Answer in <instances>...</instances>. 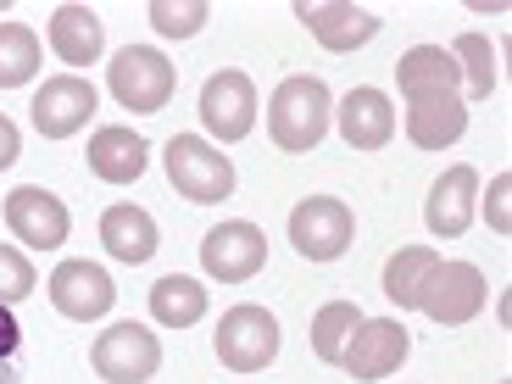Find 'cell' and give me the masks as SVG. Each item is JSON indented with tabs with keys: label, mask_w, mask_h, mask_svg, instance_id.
Wrapping results in <instances>:
<instances>
[{
	"label": "cell",
	"mask_w": 512,
	"mask_h": 384,
	"mask_svg": "<svg viewBox=\"0 0 512 384\" xmlns=\"http://www.w3.org/2000/svg\"><path fill=\"white\" fill-rule=\"evenodd\" d=\"M151 318L167 323V329H190V323L206 318V284L184 279V273H167L151 290Z\"/></svg>",
	"instance_id": "7402d4cb"
},
{
	"label": "cell",
	"mask_w": 512,
	"mask_h": 384,
	"mask_svg": "<svg viewBox=\"0 0 512 384\" xmlns=\"http://www.w3.org/2000/svg\"><path fill=\"white\" fill-rule=\"evenodd\" d=\"M90 368L106 384H151L162 373V340H156L145 323H112L90 346Z\"/></svg>",
	"instance_id": "8992f818"
},
{
	"label": "cell",
	"mask_w": 512,
	"mask_h": 384,
	"mask_svg": "<svg viewBox=\"0 0 512 384\" xmlns=\"http://www.w3.org/2000/svg\"><path fill=\"white\" fill-rule=\"evenodd\" d=\"M39 56H45V45H39L34 28L28 23H0V90L28 84V78L39 73Z\"/></svg>",
	"instance_id": "cb8c5ba5"
},
{
	"label": "cell",
	"mask_w": 512,
	"mask_h": 384,
	"mask_svg": "<svg viewBox=\"0 0 512 384\" xmlns=\"http://www.w3.org/2000/svg\"><path fill=\"white\" fill-rule=\"evenodd\" d=\"M162 162H167V184H173L184 201L218 206L234 195V162L212 140H201V134H173Z\"/></svg>",
	"instance_id": "7a4b0ae2"
},
{
	"label": "cell",
	"mask_w": 512,
	"mask_h": 384,
	"mask_svg": "<svg viewBox=\"0 0 512 384\" xmlns=\"http://www.w3.org/2000/svg\"><path fill=\"white\" fill-rule=\"evenodd\" d=\"M407 357H412L407 323H396V318H362L357 329H351L346 351H340V368H346L357 384H379V379H390Z\"/></svg>",
	"instance_id": "ba28073f"
},
{
	"label": "cell",
	"mask_w": 512,
	"mask_h": 384,
	"mask_svg": "<svg viewBox=\"0 0 512 384\" xmlns=\"http://www.w3.org/2000/svg\"><path fill=\"white\" fill-rule=\"evenodd\" d=\"M6 223H12V234L28 251H62L67 234H73L67 206L56 201L51 190H39V184H17V190L6 195Z\"/></svg>",
	"instance_id": "7c38bea8"
},
{
	"label": "cell",
	"mask_w": 512,
	"mask_h": 384,
	"mask_svg": "<svg viewBox=\"0 0 512 384\" xmlns=\"http://www.w3.org/2000/svg\"><path fill=\"white\" fill-rule=\"evenodd\" d=\"M351 240H357V212L340 195H307L290 212V245L307 262H334L351 251Z\"/></svg>",
	"instance_id": "277c9868"
},
{
	"label": "cell",
	"mask_w": 512,
	"mask_h": 384,
	"mask_svg": "<svg viewBox=\"0 0 512 384\" xmlns=\"http://www.w3.org/2000/svg\"><path fill=\"white\" fill-rule=\"evenodd\" d=\"M212 346H218V362L229 373H262L273 357H279V318H273L268 307L240 301V307L223 312Z\"/></svg>",
	"instance_id": "5b68a950"
},
{
	"label": "cell",
	"mask_w": 512,
	"mask_h": 384,
	"mask_svg": "<svg viewBox=\"0 0 512 384\" xmlns=\"http://www.w3.org/2000/svg\"><path fill=\"white\" fill-rule=\"evenodd\" d=\"M396 84H401V95L462 90V73H457V62H451L446 45H412V51H401V62H396Z\"/></svg>",
	"instance_id": "44dd1931"
},
{
	"label": "cell",
	"mask_w": 512,
	"mask_h": 384,
	"mask_svg": "<svg viewBox=\"0 0 512 384\" xmlns=\"http://www.w3.org/2000/svg\"><path fill=\"white\" fill-rule=\"evenodd\" d=\"M507 201H512V173H496V179H490V201H485V218H490V229H496V234H512Z\"/></svg>",
	"instance_id": "f1b7e54d"
},
{
	"label": "cell",
	"mask_w": 512,
	"mask_h": 384,
	"mask_svg": "<svg viewBox=\"0 0 512 384\" xmlns=\"http://www.w3.org/2000/svg\"><path fill=\"white\" fill-rule=\"evenodd\" d=\"M295 17H301V23L312 28V39L334 56L357 51V45H368V39L379 34V17L362 12V6H346V0H301Z\"/></svg>",
	"instance_id": "e0dca14e"
},
{
	"label": "cell",
	"mask_w": 512,
	"mask_h": 384,
	"mask_svg": "<svg viewBox=\"0 0 512 384\" xmlns=\"http://www.w3.org/2000/svg\"><path fill=\"white\" fill-rule=\"evenodd\" d=\"M474 206H479V173L468 162H457L435 179V190L423 201V223H429V234H440V240H462L468 223H474Z\"/></svg>",
	"instance_id": "2e32d148"
},
{
	"label": "cell",
	"mask_w": 512,
	"mask_h": 384,
	"mask_svg": "<svg viewBox=\"0 0 512 384\" xmlns=\"http://www.w3.org/2000/svg\"><path fill=\"white\" fill-rule=\"evenodd\" d=\"M401 128L418 151H446L468 134V101H462V90H418L407 95Z\"/></svg>",
	"instance_id": "4fadbf2b"
},
{
	"label": "cell",
	"mask_w": 512,
	"mask_h": 384,
	"mask_svg": "<svg viewBox=\"0 0 512 384\" xmlns=\"http://www.w3.org/2000/svg\"><path fill=\"white\" fill-rule=\"evenodd\" d=\"M90 173L106 184H134L145 173V162H151V145H145V134H134V128L123 123H106L90 134Z\"/></svg>",
	"instance_id": "ac0fdd59"
},
{
	"label": "cell",
	"mask_w": 512,
	"mask_h": 384,
	"mask_svg": "<svg viewBox=\"0 0 512 384\" xmlns=\"http://www.w3.org/2000/svg\"><path fill=\"white\" fill-rule=\"evenodd\" d=\"M334 128L346 134L351 151H384L396 140V101L373 84H357L346 101L334 106Z\"/></svg>",
	"instance_id": "9a60e30c"
},
{
	"label": "cell",
	"mask_w": 512,
	"mask_h": 384,
	"mask_svg": "<svg viewBox=\"0 0 512 384\" xmlns=\"http://www.w3.org/2000/svg\"><path fill=\"white\" fill-rule=\"evenodd\" d=\"M45 295H51V307L62 312V318L95 323V318L112 312L117 284H112V273H106V268H95V262H84V256H67V262H56Z\"/></svg>",
	"instance_id": "8fae6325"
},
{
	"label": "cell",
	"mask_w": 512,
	"mask_h": 384,
	"mask_svg": "<svg viewBox=\"0 0 512 384\" xmlns=\"http://www.w3.org/2000/svg\"><path fill=\"white\" fill-rule=\"evenodd\" d=\"M262 262H268V234L256 229V223L245 218H229L218 223V229H206L201 240V268L212 273L218 284H245L262 273Z\"/></svg>",
	"instance_id": "30bf717a"
},
{
	"label": "cell",
	"mask_w": 512,
	"mask_h": 384,
	"mask_svg": "<svg viewBox=\"0 0 512 384\" xmlns=\"http://www.w3.org/2000/svg\"><path fill=\"white\" fill-rule=\"evenodd\" d=\"M101 245L117 256V262H151L156 256V245H162V229H156V218L145 212V206H134V201H117V206H106L101 212Z\"/></svg>",
	"instance_id": "d6986e66"
},
{
	"label": "cell",
	"mask_w": 512,
	"mask_h": 384,
	"mask_svg": "<svg viewBox=\"0 0 512 384\" xmlns=\"http://www.w3.org/2000/svg\"><path fill=\"white\" fill-rule=\"evenodd\" d=\"M440 256L429 251V245H401L390 262H384V301L390 307H418V295H423V279L435 273Z\"/></svg>",
	"instance_id": "603a6c76"
},
{
	"label": "cell",
	"mask_w": 512,
	"mask_h": 384,
	"mask_svg": "<svg viewBox=\"0 0 512 384\" xmlns=\"http://www.w3.org/2000/svg\"><path fill=\"white\" fill-rule=\"evenodd\" d=\"M45 39H51L56 62H67V67H95L106 51V28L90 6H56Z\"/></svg>",
	"instance_id": "ffe728a7"
},
{
	"label": "cell",
	"mask_w": 512,
	"mask_h": 384,
	"mask_svg": "<svg viewBox=\"0 0 512 384\" xmlns=\"http://www.w3.org/2000/svg\"><path fill=\"white\" fill-rule=\"evenodd\" d=\"M39 284L34 262H28L23 251H12V245H0V307H17V301H28Z\"/></svg>",
	"instance_id": "83f0119b"
},
{
	"label": "cell",
	"mask_w": 512,
	"mask_h": 384,
	"mask_svg": "<svg viewBox=\"0 0 512 384\" xmlns=\"http://www.w3.org/2000/svg\"><path fill=\"white\" fill-rule=\"evenodd\" d=\"M201 123L212 140L234 145L245 140L256 128V84L251 73H240V67H223V73H212L201 84Z\"/></svg>",
	"instance_id": "9c48e42d"
},
{
	"label": "cell",
	"mask_w": 512,
	"mask_h": 384,
	"mask_svg": "<svg viewBox=\"0 0 512 384\" xmlns=\"http://www.w3.org/2000/svg\"><path fill=\"white\" fill-rule=\"evenodd\" d=\"M362 323V312L351 307V301H329V307H318V318H312V357L329 362V368H340V351H346L351 329Z\"/></svg>",
	"instance_id": "484cf974"
},
{
	"label": "cell",
	"mask_w": 512,
	"mask_h": 384,
	"mask_svg": "<svg viewBox=\"0 0 512 384\" xmlns=\"http://www.w3.org/2000/svg\"><path fill=\"white\" fill-rule=\"evenodd\" d=\"M95 117V84L78 73H56L34 90V128L45 140H73Z\"/></svg>",
	"instance_id": "5bb4252c"
},
{
	"label": "cell",
	"mask_w": 512,
	"mask_h": 384,
	"mask_svg": "<svg viewBox=\"0 0 512 384\" xmlns=\"http://www.w3.org/2000/svg\"><path fill=\"white\" fill-rule=\"evenodd\" d=\"M451 62H457V73H462V90L474 95V101H490V90L501 84V73H496V51H490V39L485 34H468L451 45Z\"/></svg>",
	"instance_id": "d4e9b609"
},
{
	"label": "cell",
	"mask_w": 512,
	"mask_h": 384,
	"mask_svg": "<svg viewBox=\"0 0 512 384\" xmlns=\"http://www.w3.org/2000/svg\"><path fill=\"white\" fill-rule=\"evenodd\" d=\"M329 123H334V95H329L323 78L295 73L268 95V134H273L279 151H290V156L318 151V140L329 134Z\"/></svg>",
	"instance_id": "6da1fadb"
},
{
	"label": "cell",
	"mask_w": 512,
	"mask_h": 384,
	"mask_svg": "<svg viewBox=\"0 0 512 384\" xmlns=\"http://www.w3.org/2000/svg\"><path fill=\"white\" fill-rule=\"evenodd\" d=\"M490 301V284L474 262H435V273L423 279L418 312L440 323V329H457V323H474Z\"/></svg>",
	"instance_id": "52a82bcc"
},
{
	"label": "cell",
	"mask_w": 512,
	"mask_h": 384,
	"mask_svg": "<svg viewBox=\"0 0 512 384\" xmlns=\"http://www.w3.org/2000/svg\"><path fill=\"white\" fill-rule=\"evenodd\" d=\"M106 84H112V95H117V106H123V112L145 117V112H162V106L173 101L179 73H173V62H167L156 45H128V51L112 56Z\"/></svg>",
	"instance_id": "3957f363"
},
{
	"label": "cell",
	"mask_w": 512,
	"mask_h": 384,
	"mask_svg": "<svg viewBox=\"0 0 512 384\" xmlns=\"http://www.w3.org/2000/svg\"><path fill=\"white\" fill-rule=\"evenodd\" d=\"M206 17H212V6L206 0H151V28L162 39H190L206 28Z\"/></svg>",
	"instance_id": "4316f807"
},
{
	"label": "cell",
	"mask_w": 512,
	"mask_h": 384,
	"mask_svg": "<svg viewBox=\"0 0 512 384\" xmlns=\"http://www.w3.org/2000/svg\"><path fill=\"white\" fill-rule=\"evenodd\" d=\"M17 156H23V134H17L12 117H0V173H6V167H12Z\"/></svg>",
	"instance_id": "f546056e"
}]
</instances>
